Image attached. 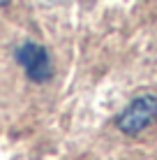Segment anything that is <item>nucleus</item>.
<instances>
[{
  "label": "nucleus",
  "mask_w": 157,
  "mask_h": 160,
  "mask_svg": "<svg viewBox=\"0 0 157 160\" xmlns=\"http://www.w3.org/2000/svg\"><path fill=\"white\" fill-rule=\"evenodd\" d=\"M9 2H12V0H0V7H7Z\"/></svg>",
  "instance_id": "obj_3"
},
{
  "label": "nucleus",
  "mask_w": 157,
  "mask_h": 160,
  "mask_svg": "<svg viewBox=\"0 0 157 160\" xmlns=\"http://www.w3.org/2000/svg\"><path fill=\"white\" fill-rule=\"evenodd\" d=\"M14 58H16V63L23 68V72L28 74V79L35 81V84H46L53 77L51 53H48L46 47H42V44L23 42L14 51Z\"/></svg>",
  "instance_id": "obj_2"
},
{
  "label": "nucleus",
  "mask_w": 157,
  "mask_h": 160,
  "mask_svg": "<svg viewBox=\"0 0 157 160\" xmlns=\"http://www.w3.org/2000/svg\"><path fill=\"white\" fill-rule=\"evenodd\" d=\"M157 121V98L155 95H139L118 114L116 128L122 135H139L148 128L150 123Z\"/></svg>",
  "instance_id": "obj_1"
}]
</instances>
